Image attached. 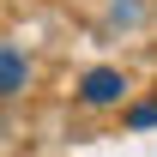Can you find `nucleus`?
<instances>
[{
    "mask_svg": "<svg viewBox=\"0 0 157 157\" xmlns=\"http://www.w3.org/2000/svg\"><path fill=\"white\" fill-rule=\"evenodd\" d=\"M127 85H121V73H109V67H97V73L85 78V103H115Z\"/></svg>",
    "mask_w": 157,
    "mask_h": 157,
    "instance_id": "f257e3e1",
    "label": "nucleus"
},
{
    "mask_svg": "<svg viewBox=\"0 0 157 157\" xmlns=\"http://www.w3.org/2000/svg\"><path fill=\"white\" fill-rule=\"evenodd\" d=\"M18 85H24V60H12L0 48V91H18Z\"/></svg>",
    "mask_w": 157,
    "mask_h": 157,
    "instance_id": "f03ea898",
    "label": "nucleus"
},
{
    "mask_svg": "<svg viewBox=\"0 0 157 157\" xmlns=\"http://www.w3.org/2000/svg\"><path fill=\"white\" fill-rule=\"evenodd\" d=\"M133 127H157V103H139V109H133Z\"/></svg>",
    "mask_w": 157,
    "mask_h": 157,
    "instance_id": "7ed1b4c3",
    "label": "nucleus"
}]
</instances>
